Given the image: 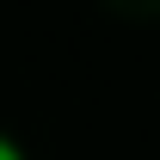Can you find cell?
Instances as JSON below:
<instances>
[{"label":"cell","instance_id":"6da1fadb","mask_svg":"<svg viewBox=\"0 0 160 160\" xmlns=\"http://www.w3.org/2000/svg\"><path fill=\"white\" fill-rule=\"evenodd\" d=\"M0 160H25V154H19V148H12L6 136H0Z\"/></svg>","mask_w":160,"mask_h":160}]
</instances>
